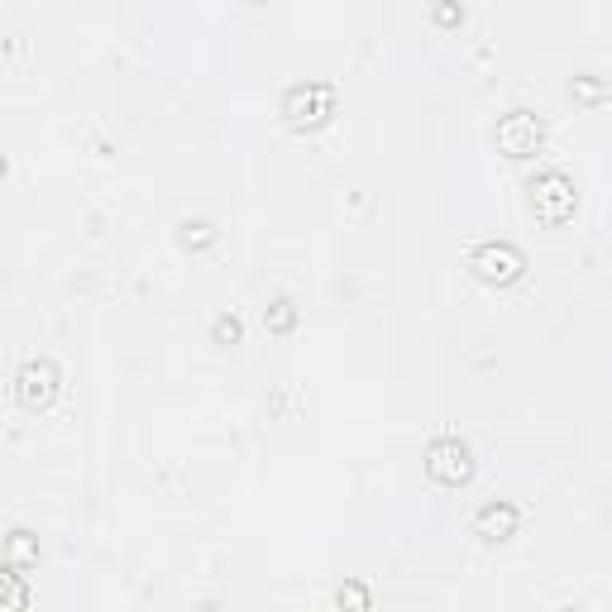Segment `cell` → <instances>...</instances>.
Returning <instances> with one entry per match:
<instances>
[{
	"label": "cell",
	"mask_w": 612,
	"mask_h": 612,
	"mask_svg": "<svg viewBox=\"0 0 612 612\" xmlns=\"http://www.w3.org/2000/svg\"><path fill=\"white\" fill-rule=\"evenodd\" d=\"M474 273H479L483 283H517L522 278V254L512 249V244H479L474 249Z\"/></svg>",
	"instance_id": "obj_2"
},
{
	"label": "cell",
	"mask_w": 612,
	"mask_h": 612,
	"mask_svg": "<svg viewBox=\"0 0 612 612\" xmlns=\"http://www.w3.org/2000/svg\"><path fill=\"white\" fill-rule=\"evenodd\" d=\"M541 144V125H536V115H526V110H512L503 125H498V149L512 153V158H526V153H536Z\"/></svg>",
	"instance_id": "obj_5"
},
{
	"label": "cell",
	"mask_w": 612,
	"mask_h": 612,
	"mask_svg": "<svg viewBox=\"0 0 612 612\" xmlns=\"http://www.w3.org/2000/svg\"><path fill=\"white\" fill-rule=\"evenodd\" d=\"M531 211L546 225H560V220L574 216V182L565 173H541L531 177Z\"/></svg>",
	"instance_id": "obj_1"
},
{
	"label": "cell",
	"mask_w": 612,
	"mask_h": 612,
	"mask_svg": "<svg viewBox=\"0 0 612 612\" xmlns=\"http://www.w3.org/2000/svg\"><path fill=\"white\" fill-rule=\"evenodd\" d=\"M330 115V87H292L287 91V120L302 125H321Z\"/></svg>",
	"instance_id": "obj_6"
},
{
	"label": "cell",
	"mask_w": 612,
	"mask_h": 612,
	"mask_svg": "<svg viewBox=\"0 0 612 612\" xmlns=\"http://www.w3.org/2000/svg\"><path fill=\"white\" fill-rule=\"evenodd\" d=\"M517 522H522V517H517V507L488 503L479 517H474V531H479V536H488V541H507V536L517 531Z\"/></svg>",
	"instance_id": "obj_7"
},
{
	"label": "cell",
	"mask_w": 612,
	"mask_h": 612,
	"mask_svg": "<svg viewBox=\"0 0 612 612\" xmlns=\"http://www.w3.org/2000/svg\"><path fill=\"white\" fill-rule=\"evenodd\" d=\"M216 335H220V340H240V321H235V316H220Z\"/></svg>",
	"instance_id": "obj_10"
},
{
	"label": "cell",
	"mask_w": 612,
	"mask_h": 612,
	"mask_svg": "<svg viewBox=\"0 0 612 612\" xmlns=\"http://www.w3.org/2000/svg\"><path fill=\"white\" fill-rule=\"evenodd\" d=\"M426 469H431V479H440V483H464L474 474L469 445H464V440H436L431 455H426Z\"/></svg>",
	"instance_id": "obj_3"
},
{
	"label": "cell",
	"mask_w": 612,
	"mask_h": 612,
	"mask_svg": "<svg viewBox=\"0 0 612 612\" xmlns=\"http://www.w3.org/2000/svg\"><path fill=\"white\" fill-rule=\"evenodd\" d=\"M10 560H39V555L29 550V541H24V531H15V541H10Z\"/></svg>",
	"instance_id": "obj_9"
},
{
	"label": "cell",
	"mask_w": 612,
	"mask_h": 612,
	"mask_svg": "<svg viewBox=\"0 0 612 612\" xmlns=\"http://www.w3.org/2000/svg\"><path fill=\"white\" fill-rule=\"evenodd\" d=\"M273 326H278V330L292 326V302H287V297H278V302H273Z\"/></svg>",
	"instance_id": "obj_8"
},
{
	"label": "cell",
	"mask_w": 612,
	"mask_h": 612,
	"mask_svg": "<svg viewBox=\"0 0 612 612\" xmlns=\"http://www.w3.org/2000/svg\"><path fill=\"white\" fill-rule=\"evenodd\" d=\"M53 393H58V369H53L48 359L24 364V369H20V402H24V407H29V412H39V407H48V402H53Z\"/></svg>",
	"instance_id": "obj_4"
}]
</instances>
